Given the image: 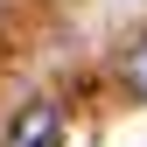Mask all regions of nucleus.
<instances>
[{
  "label": "nucleus",
  "instance_id": "2",
  "mask_svg": "<svg viewBox=\"0 0 147 147\" xmlns=\"http://www.w3.org/2000/svg\"><path fill=\"white\" fill-rule=\"evenodd\" d=\"M119 70H126V84H133L140 98H147V35H133V42H126V56H119Z\"/></svg>",
  "mask_w": 147,
  "mask_h": 147
},
{
  "label": "nucleus",
  "instance_id": "1",
  "mask_svg": "<svg viewBox=\"0 0 147 147\" xmlns=\"http://www.w3.org/2000/svg\"><path fill=\"white\" fill-rule=\"evenodd\" d=\"M7 147H63V105L56 98H28L7 126Z\"/></svg>",
  "mask_w": 147,
  "mask_h": 147
}]
</instances>
